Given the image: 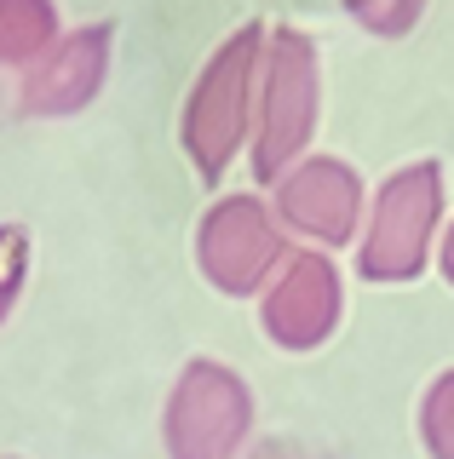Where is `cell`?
<instances>
[{"label":"cell","mask_w":454,"mask_h":459,"mask_svg":"<svg viewBox=\"0 0 454 459\" xmlns=\"http://www.w3.org/2000/svg\"><path fill=\"white\" fill-rule=\"evenodd\" d=\"M322 121V64H317V40L293 23L265 29V52H259V92H253V138H248V161L259 184H276L293 161L310 155Z\"/></svg>","instance_id":"1"},{"label":"cell","mask_w":454,"mask_h":459,"mask_svg":"<svg viewBox=\"0 0 454 459\" xmlns=\"http://www.w3.org/2000/svg\"><path fill=\"white\" fill-rule=\"evenodd\" d=\"M259 52H265V23H242L207 52L202 75L179 115V143L190 155L196 178L219 184L231 161L253 138V92H259Z\"/></svg>","instance_id":"2"},{"label":"cell","mask_w":454,"mask_h":459,"mask_svg":"<svg viewBox=\"0 0 454 459\" xmlns=\"http://www.w3.org/2000/svg\"><path fill=\"white\" fill-rule=\"evenodd\" d=\"M443 236V161H408L374 190L368 230L357 236V276L374 287L420 281Z\"/></svg>","instance_id":"3"},{"label":"cell","mask_w":454,"mask_h":459,"mask_svg":"<svg viewBox=\"0 0 454 459\" xmlns=\"http://www.w3.org/2000/svg\"><path fill=\"white\" fill-rule=\"evenodd\" d=\"M253 437V391L231 362L196 356L167 391L162 442L167 459H236Z\"/></svg>","instance_id":"4"},{"label":"cell","mask_w":454,"mask_h":459,"mask_svg":"<svg viewBox=\"0 0 454 459\" xmlns=\"http://www.w3.org/2000/svg\"><path fill=\"white\" fill-rule=\"evenodd\" d=\"M288 253L293 247L265 195H219L196 224V264L224 299H259Z\"/></svg>","instance_id":"5"},{"label":"cell","mask_w":454,"mask_h":459,"mask_svg":"<svg viewBox=\"0 0 454 459\" xmlns=\"http://www.w3.org/2000/svg\"><path fill=\"white\" fill-rule=\"evenodd\" d=\"M339 316H345V281H339L334 253H322V247H293L259 293L265 339L276 351H293V356L328 344Z\"/></svg>","instance_id":"6"},{"label":"cell","mask_w":454,"mask_h":459,"mask_svg":"<svg viewBox=\"0 0 454 459\" xmlns=\"http://www.w3.org/2000/svg\"><path fill=\"white\" fill-rule=\"evenodd\" d=\"M362 207L368 190L357 178V167L339 155H305L276 178V224L305 236L310 247L334 253V247H357L362 236Z\"/></svg>","instance_id":"7"},{"label":"cell","mask_w":454,"mask_h":459,"mask_svg":"<svg viewBox=\"0 0 454 459\" xmlns=\"http://www.w3.org/2000/svg\"><path fill=\"white\" fill-rule=\"evenodd\" d=\"M109 52H116V29L109 23L64 29V35L52 40V52L23 69L18 115H30V121H64V115H81L109 81Z\"/></svg>","instance_id":"8"},{"label":"cell","mask_w":454,"mask_h":459,"mask_svg":"<svg viewBox=\"0 0 454 459\" xmlns=\"http://www.w3.org/2000/svg\"><path fill=\"white\" fill-rule=\"evenodd\" d=\"M58 35V0H0V64L6 69L40 64Z\"/></svg>","instance_id":"9"},{"label":"cell","mask_w":454,"mask_h":459,"mask_svg":"<svg viewBox=\"0 0 454 459\" xmlns=\"http://www.w3.org/2000/svg\"><path fill=\"white\" fill-rule=\"evenodd\" d=\"M420 442L432 459H454V368H443L420 396Z\"/></svg>","instance_id":"10"},{"label":"cell","mask_w":454,"mask_h":459,"mask_svg":"<svg viewBox=\"0 0 454 459\" xmlns=\"http://www.w3.org/2000/svg\"><path fill=\"white\" fill-rule=\"evenodd\" d=\"M339 6L351 12L357 29H368V35H380V40H397L420 23L425 0H339Z\"/></svg>","instance_id":"11"},{"label":"cell","mask_w":454,"mask_h":459,"mask_svg":"<svg viewBox=\"0 0 454 459\" xmlns=\"http://www.w3.org/2000/svg\"><path fill=\"white\" fill-rule=\"evenodd\" d=\"M23 281H30V230L23 224H0V327L18 310Z\"/></svg>","instance_id":"12"},{"label":"cell","mask_w":454,"mask_h":459,"mask_svg":"<svg viewBox=\"0 0 454 459\" xmlns=\"http://www.w3.org/2000/svg\"><path fill=\"white\" fill-rule=\"evenodd\" d=\"M437 270H443V281L454 287V219L443 224V236H437Z\"/></svg>","instance_id":"13"}]
</instances>
